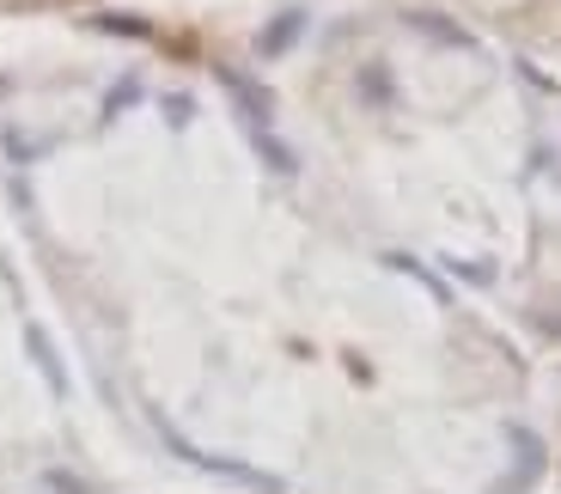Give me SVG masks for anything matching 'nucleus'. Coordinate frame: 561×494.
<instances>
[{
    "label": "nucleus",
    "mask_w": 561,
    "mask_h": 494,
    "mask_svg": "<svg viewBox=\"0 0 561 494\" xmlns=\"http://www.w3.org/2000/svg\"><path fill=\"white\" fill-rule=\"evenodd\" d=\"M190 111H196V104H190V99H183V92H171V99H165V116H171V123H190Z\"/></svg>",
    "instance_id": "nucleus-8"
},
{
    "label": "nucleus",
    "mask_w": 561,
    "mask_h": 494,
    "mask_svg": "<svg viewBox=\"0 0 561 494\" xmlns=\"http://www.w3.org/2000/svg\"><path fill=\"white\" fill-rule=\"evenodd\" d=\"M25 348H31V360L43 367V379L56 384V391H68V372H61V360H56V348L43 342V330H25Z\"/></svg>",
    "instance_id": "nucleus-4"
},
{
    "label": "nucleus",
    "mask_w": 561,
    "mask_h": 494,
    "mask_svg": "<svg viewBox=\"0 0 561 494\" xmlns=\"http://www.w3.org/2000/svg\"><path fill=\"white\" fill-rule=\"evenodd\" d=\"M214 73H220V85L232 92V104H239V116H244L251 135L275 123V92H268V85H256L251 73H239V68H214Z\"/></svg>",
    "instance_id": "nucleus-1"
},
{
    "label": "nucleus",
    "mask_w": 561,
    "mask_h": 494,
    "mask_svg": "<svg viewBox=\"0 0 561 494\" xmlns=\"http://www.w3.org/2000/svg\"><path fill=\"white\" fill-rule=\"evenodd\" d=\"M299 37H306V13L294 7V13H275V19H268L263 37H256V49H263V56H287Z\"/></svg>",
    "instance_id": "nucleus-2"
},
{
    "label": "nucleus",
    "mask_w": 561,
    "mask_h": 494,
    "mask_svg": "<svg viewBox=\"0 0 561 494\" xmlns=\"http://www.w3.org/2000/svg\"><path fill=\"white\" fill-rule=\"evenodd\" d=\"M43 482H49V489H61V494H92V489H85V482L61 476V470H56V476H43Z\"/></svg>",
    "instance_id": "nucleus-9"
},
{
    "label": "nucleus",
    "mask_w": 561,
    "mask_h": 494,
    "mask_svg": "<svg viewBox=\"0 0 561 494\" xmlns=\"http://www.w3.org/2000/svg\"><path fill=\"white\" fill-rule=\"evenodd\" d=\"M92 25H99V31H111V37H135V43H147V37H153V25H147V19H135V13H99Z\"/></svg>",
    "instance_id": "nucleus-6"
},
{
    "label": "nucleus",
    "mask_w": 561,
    "mask_h": 494,
    "mask_svg": "<svg viewBox=\"0 0 561 494\" xmlns=\"http://www.w3.org/2000/svg\"><path fill=\"white\" fill-rule=\"evenodd\" d=\"M135 99H140V80H135V73H128V80H116L111 92H104V123H111V116H123Z\"/></svg>",
    "instance_id": "nucleus-7"
},
{
    "label": "nucleus",
    "mask_w": 561,
    "mask_h": 494,
    "mask_svg": "<svg viewBox=\"0 0 561 494\" xmlns=\"http://www.w3.org/2000/svg\"><path fill=\"white\" fill-rule=\"evenodd\" d=\"M409 25L415 31H427L434 43H451V49H470V31H458V25H446L439 13H409Z\"/></svg>",
    "instance_id": "nucleus-5"
},
{
    "label": "nucleus",
    "mask_w": 561,
    "mask_h": 494,
    "mask_svg": "<svg viewBox=\"0 0 561 494\" xmlns=\"http://www.w3.org/2000/svg\"><path fill=\"white\" fill-rule=\"evenodd\" d=\"M354 85H360V99H366V104H397V80L379 68V61H366Z\"/></svg>",
    "instance_id": "nucleus-3"
}]
</instances>
